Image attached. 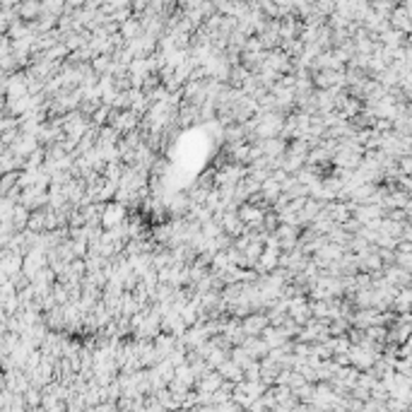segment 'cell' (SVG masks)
Here are the masks:
<instances>
[{
	"label": "cell",
	"mask_w": 412,
	"mask_h": 412,
	"mask_svg": "<svg viewBox=\"0 0 412 412\" xmlns=\"http://www.w3.org/2000/svg\"><path fill=\"white\" fill-rule=\"evenodd\" d=\"M126 212H128V208H123V205L111 200L109 205H104V212H101V227L109 231V229L123 224V222H126Z\"/></svg>",
	"instance_id": "1"
},
{
	"label": "cell",
	"mask_w": 412,
	"mask_h": 412,
	"mask_svg": "<svg viewBox=\"0 0 412 412\" xmlns=\"http://www.w3.org/2000/svg\"><path fill=\"white\" fill-rule=\"evenodd\" d=\"M241 326H244L248 335H258V333H263L268 328V316H248Z\"/></svg>",
	"instance_id": "2"
},
{
	"label": "cell",
	"mask_w": 412,
	"mask_h": 412,
	"mask_svg": "<svg viewBox=\"0 0 412 412\" xmlns=\"http://www.w3.org/2000/svg\"><path fill=\"white\" fill-rule=\"evenodd\" d=\"M19 10V15L22 17H27V19H32L37 12H41V5H34V3H29V5H22V8H17Z\"/></svg>",
	"instance_id": "3"
}]
</instances>
